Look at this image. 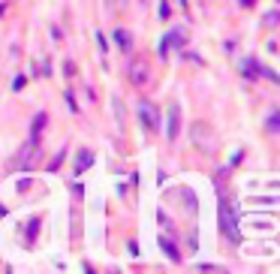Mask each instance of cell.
<instances>
[{
	"mask_svg": "<svg viewBox=\"0 0 280 274\" xmlns=\"http://www.w3.org/2000/svg\"><path fill=\"white\" fill-rule=\"evenodd\" d=\"M60 163H63V151H60V154H58V157H55V160H51V163H48V172H58V166H60Z\"/></svg>",
	"mask_w": 280,
	"mask_h": 274,
	"instance_id": "18",
	"label": "cell"
},
{
	"mask_svg": "<svg viewBox=\"0 0 280 274\" xmlns=\"http://www.w3.org/2000/svg\"><path fill=\"white\" fill-rule=\"evenodd\" d=\"M112 106H115V115H118V127L124 130V127H127V115H124V106H120V99H118V97L112 99Z\"/></svg>",
	"mask_w": 280,
	"mask_h": 274,
	"instance_id": "12",
	"label": "cell"
},
{
	"mask_svg": "<svg viewBox=\"0 0 280 274\" xmlns=\"http://www.w3.org/2000/svg\"><path fill=\"white\" fill-rule=\"evenodd\" d=\"M241 76L247 78V81H256V78L262 76V63H259L256 58H244V60H241Z\"/></svg>",
	"mask_w": 280,
	"mask_h": 274,
	"instance_id": "9",
	"label": "cell"
},
{
	"mask_svg": "<svg viewBox=\"0 0 280 274\" xmlns=\"http://www.w3.org/2000/svg\"><path fill=\"white\" fill-rule=\"evenodd\" d=\"M169 15H172V9H169V3H160V19L166 21V19H169Z\"/></svg>",
	"mask_w": 280,
	"mask_h": 274,
	"instance_id": "20",
	"label": "cell"
},
{
	"mask_svg": "<svg viewBox=\"0 0 280 274\" xmlns=\"http://www.w3.org/2000/svg\"><path fill=\"white\" fill-rule=\"evenodd\" d=\"M190 139H193V145L199 148V151H205V154H214L217 151V136L211 133V127L208 124H202V121H196L193 127H190Z\"/></svg>",
	"mask_w": 280,
	"mask_h": 274,
	"instance_id": "2",
	"label": "cell"
},
{
	"mask_svg": "<svg viewBox=\"0 0 280 274\" xmlns=\"http://www.w3.org/2000/svg\"><path fill=\"white\" fill-rule=\"evenodd\" d=\"M40 229V220H30V226H27V241H33V235H37Z\"/></svg>",
	"mask_w": 280,
	"mask_h": 274,
	"instance_id": "17",
	"label": "cell"
},
{
	"mask_svg": "<svg viewBox=\"0 0 280 274\" xmlns=\"http://www.w3.org/2000/svg\"><path fill=\"white\" fill-rule=\"evenodd\" d=\"M238 3H241V6H253V3H256V0H238Z\"/></svg>",
	"mask_w": 280,
	"mask_h": 274,
	"instance_id": "23",
	"label": "cell"
},
{
	"mask_svg": "<svg viewBox=\"0 0 280 274\" xmlns=\"http://www.w3.org/2000/svg\"><path fill=\"white\" fill-rule=\"evenodd\" d=\"M160 247H163V253L169 256V259H172V262H181V250H178V247H175V241H172V238H166V235H160Z\"/></svg>",
	"mask_w": 280,
	"mask_h": 274,
	"instance_id": "10",
	"label": "cell"
},
{
	"mask_svg": "<svg viewBox=\"0 0 280 274\" xmlns=\"http://www.w3.org/2000/svg\"><path fill=\"white\" fill-rule=\"evenodd\" d=\"M37 145H40V136H30V139L24 142L21 154L15 157V166L19 169H30V160H33V154H37Z\"/></svg>",
	"mask_w": 280,
	"mask_h": 274,
	"instance_id": "5",
	"label": "cell"
},
{
	"mask_svg": "<svg viewBox=\"0 0 280 274\" xmlns=\"http://www.w3.org/2000/svg\"><path fill=\"white\" fill-rule=\"evenodd\" d=\"M91 163H94V154H91V151H81V154H79V169H76V172L81 175L84 166H91Z\"/></svg>",
	"mask_w": 280,
	"mask_h": 274,
	"instance_id": "13",
	"label": "cell"
},
{
	"mask_svg": "<svg viewBox=\"0 0 280 274\" xmlns=\"http://www.w3.org/2000/svg\"><path fill=\"white\" fill-rule=\"evenodd\" d=\"M184 42H187V30H184V27H172V30H166V37L160 39V45H157V55L169 58V48H172V45L184 51Z\"/></svg>",
	"mask_w": 280,
	"mask_h": 274,
	"instance_id": "4",
	"label": "cell"
},
{
	"mask_svg": "<svg viewBox=\"0 0 280 274\" xmlns=\"http://www.w3.org/2000/svg\"><path fill=\"white\" fill-rule=\"evenodd\" d=\"M66 106H69V112H76V115H79V102H76L73 91H66Z\"/></svg>",
	"mask_w": 280,
	"mask_h": 274,
	"instance_id": "16",
	"label": "cell"
},
{
	"mask_svg": "<svg viewBox=\"0 0 280 274\" xmlns=\"http://www.w3.org/2000/svg\"><path fill=\"white\" fill-rule=\"evenodd\" d=\"M45 121H48V115H45V112H40L37 117H33V124H30V136H40V133H42V127H45Z\"/></svg>",
	"mask_w": 280,
	"mask_h": 274,
	"instance_id": "11",
	"label": "cell"
},
{
	"mask_svg": "<svg viewBox=\"0 0 280 274\" xmlns=\"http://www.w3.org/2000/svg\"><path fill=\"white\" fill-rule=\"evenodd\" d=\"M262 76H265L268 81H274V84L280 81V78H277V73H274V70H265V66H262Z\"/></svg>",
	"mask_w": 280,
	"mask_h": 274,
	"instance_id": "19",
	"label": "cell"
},
{
	"mask_svg": "<svg viewBox=\"0 0 280 274\" xmlns=\"http://www.w3.org/2000/svg\"><path fill=\"white\" fill-rule=\"evenodd\" d=\"M142 3H151V0H142Z\"/></svg>",
	"mask_w": 280,
	"mask_h": 274,
	"instance_id": "24",
	"label": "cell"
},
{
	"mask_svg": "<svg viewBox=\"0 0 280 274\" xmlns=\"http://www.w3.org/2000/svg\"><path fill=\"white\" fill-rule=\"evenodd\" d=\"M262 21H265V27H277V21H280V12H277V9L265 12V19H262Z\"/></svg>",
	"mask_w": 280,
	"mask_h": 274,
	"instance_id": "14",
	"label": "cell"
},
{
	"mask_svg": "<svg viewBox=\"0 0 280 274\" xmlns=\"http://www.w3.org/2000/svg\"><path fill=\"white\" fill-rule=\"evenodd\" d=\"M21 88H24V78L19 76V78H15V81H12V91H21Z\"/></svg>",
	"mask_w": 280,
	"mask_h": 274,
	"instance_id": "22",
	"label": "cell"
},
{
	"mask_svg": "<svg viewBox=\"0 0 280 274\" xmlns=\"http://www.w3.org/2000/svg\"><path fill=\"white\" fill-rule=\"evenodd\" d=\"M265 130H268V133H277V130H280V117H277V112H271V115H268Z\"/></svg>",
	"mask_w": 280,
	"mask_h": 274,
	"instance_id": "15",
	"label": "cell"
},
{
	"mask_svg": "<svg viewBox=\"0 0 280 274\" xmlns=\"http://www.w3.org/2000/svg\"><path fill=\"white\" fill-rule=\"evenodd\" d=\"M97 42H100L102 51H109V42H106V37H102V33H97Z\"/></svg>",
	"mask_w": 280,
	"mask_h": 274,
	"instance_id": "21",
	"label": "cell"
},
{
	"mask_svg": "<svg viewBox=\"0 0 280 274\" xmlns=\"http://www.w3.org/2000/svg\"><path fill=\"white\" fill-rule=\"evenodd\" d=\"M148 78H151L148 63H145L142 58H136V60L130 63V81H133V84H148Z\"/></svg>",
	"mask_w": 280,
	"mask_h": 274,
	"instance_id": "7",
	"label": "cell"
},
{
	"mask_svg": "<svg viewBox=\"0 0 280 274\" xmlns=\"http://www.w3.org/2000/svg\"><path fill=\"white\" fill-rule=\"evenodd\" d=\"M220 232L229 238L232 244H241V229H238V217L229 208V199L220 193Z\"/></svg>",
	"mask_w": 280,
	"mask_h": 274,
	"instance_id": "1",
	"label": "cell"
},
{
	"mask_svg": "<svg viewBox=\"0 0 280 274\" xmlns=\"http://www.w3.org/2000/svg\"><path fill=\"white\" fill-rule=\"evenodd\" d=\"M166 136H169V142H175L181 136V106L178 102H172L169 106V127H166Z\"/></svg>",
	"mask_w": 280,
	"mask_h": 274,
	"instance_id": "6",
	"label": "cell"
},
{
	"mask_svg": "<svg viewBox=\"0 0 280 274\" xmlns=\"http://www.w3.org/2000/svg\"><path fill=\"white\" fill-rule=\"evenodd\" d=\"M136 112H139V121H142V127H145L148 133H157V130L163 127V124H160V109H157L151 99H139Z\"/></svg>",
	"mask_w": 280,
	"mask_h": 274,
	"instance_id": "3",
	"label": "cell"
},
{
	"mask_svg": "<svg viewBox=\"0 0 280 274\" xmlns=\"http://www.w3.org/2000/svg\"><path fill=\"white\" fill-rule=\"evenodd\" d=\"M112 37H115L118 48L124 51V55H133V33H130L127 27H115V30H112Z\"/></svg>",
	"mask_w": 280,
	"mask_h": 274,
	"instance_id": "8",
	"label": "cell"
}]
</instances>
